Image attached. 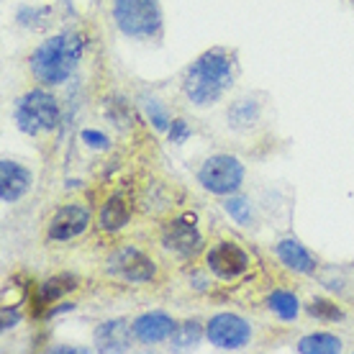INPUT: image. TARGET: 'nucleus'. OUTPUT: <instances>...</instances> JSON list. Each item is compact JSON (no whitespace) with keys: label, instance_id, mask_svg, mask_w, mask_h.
I'll return each instance as SVG.
<instances>
[{"label":"nucleus","instance_id":"1","mask_svg":"<svg viewBox=\"0 0 354 354\" xmlns=\"http://www.w3.org/2000/svg\"><path fill=\"white\" fill-rule=\"evenodd\" d=\"M236 72H239L236 57L221 46H213L187 64L180 80V90L190 106L211 108L234 88Z\"/></svg>","mask_w":354,"mask_h":354},{"label":"nucleus","instance_id":"2","mask_svg":"<svg viewBox=\"0 0 354 354\" xmlns=\"http://www.w3.org/2000/svg\"><path fill=\"white\" fill-rule=\"evenodd\" d=\"M88 49V36L80 31H62L46 36L28 57V70L44 88H57L67 82L80 67Z\"/></svg>","mask_w":354,"mask_h":354},{"label":"nucleus","instance_id":"3","mask_svg":"<svg viewBox=\"0 0 354 354\" xmlns=\"http://www.w3.org/2000/svg\"><path fill=\"white\" fill-rule=\"evenodd\" d=\"M111 16L126 39L149 41L160 39L165 31L160 0H111Z\"/></svg>","mask_w":354,"mask_h":354},{"label":"nucleus","instance_id":"4","mask_svg":"<svg viewBox=\"0 0 354 354\" xmlns=\"http://www.w3.org/2000/svg\"><path fill=\"white\" fill-rule=\"evenodd\" d=\"M62 118V108L59 100L54 97V93L44 88H31L24 95H18L13 103V121L16 129L26 136H41L49 133L59 126Z\"/></svg>","mask_w":354,"mask_h":354},{"label":"nucleus","instance_id":"5","mask_svg":"<svg viewBox=\"0 0 354 354\" xmlns=\"http://www.w3.org/2000/svg\"><path fill=\"white\" fill-rule=\"evenodd\" d=\"M198 183L205 193L211 195H234L244 187V177H247V169L241 165L239 157L234 154H226V151H218V154H211L201 162V167L195 172Z\"/></svg>","mask_w":354,"mask_h":354},{"label":"nucleus","instance_id":"6","mask_svg":"<svg viewBox=\"0 0 354 354\" xmlns=\"http://www.w3.org/2000/svg\"><path fill=\"white\" fill-rule=\"evenodd\" d=\"M106 272L115 280H121V283H129V285H149L157 280V274H160V267L157 262L142 252L139 247H133V244H126V247H118L106 259Z\"/></svg>","mask_w":354,"mask_h":354},{"label":"nucleus","instance_id":"7","mask_svg":"<svg viewBox=\"0 0 354 354\" xmlns=\"http://www.w3.org/2000/svg\"><path fill=\"white\" fill-rule=\"evenodd\" d=\"M160 239L162 247L180 259H195L205 247L203 231L198 229V218L193 213H183L162 223Z\"/></svg>","mask_w":354,"mask_h":354},{"label":"nucleus","instance_id":"8","mask_svg":"<svg viewBox=\"0 0 354 354\" xmlns=\"http://www.w3.org/2000/svg\"><path fill=\"white\" fill-rule=\"evenodd\" d=\"M254 337V326L239 313H216L205 321V339L221 352H241Z\"/></svg>","mask_w":354,"mask_h":354},{"label":"nucleus","instance_id":"9","mask_svg":"<svg viewBox=\"0 0 354 354\" xmlns=\"http://www.w3.org/2000/svg\"><path fill=\"white\" fill-rule=\"evenodd\" d=\"M249 267H252V259L236 241L221 239L205 249V270L218 280L234 283L249 272Z\"/></svg>","mask_w":354,"mask_h":354},{"label":"nucleus","instance_id":"10","mask_svg":"<svg viewBox=\"0 0 354 354\" xmlns=\"http://www.w3.org/2000/svg\"><path fill=\"white\" fill-rule=\"evenodd\" d=\"M93 223V213L82 203H64L52 213L46 223V239L49 241H72L82 236Z\"/></svg>","mask_w":354,"mask_h":354},{"label":"nucleus","instance_id":"11","mask_svg":"<svg viewBox=\"0 0 354 354\" xmlns=\"http://www.w3.org/2000/svg\"><path fill=\"white\" fill-rule=\"evenodd\" d=\"M177 321L169 316L167 310H144L131 321L133 339L144 346H154L162 342H169L172 331H175Z\"/></svg>","mask_w":354,"mask_h":354},{"label":"nucleus","instance_id":"12","mask_svg":"<svg viewBox=\"0 0 354 354\" xmlns=\"http://www.w3.org/2000/svg\"><path fill=\"white\" fill-rule=\"evenodd\" d=\"M136 342L131 331V321L126 319H108L100 321L93 331V346L100 354H124Z\"/></svg>","mask_w":354,"mask_h":354},{"label":"nucleus","instance_id":"13","mask_svg":"<svg viewBox=\"0 0 354 354\" xmlns=\"http://www.w3.org/2000/svg\"><path fill=\"white\" fill-rule=\"evenodd\" d=\"M34 187V172L16 160H0V201L6 205L18 203Z\"/></svg>","mask_w":354,"mask_h":354},{"label":"nucleus","instance_id":"14","mask_svg":"<svg viewBox=\"0 0 354 354\" xmlns=\"http://www.w3.org/2000/svg\"><path fill=\"white\" fill-rule=\"evenodd\" d=\"M274 257L280 259V265L285 270H290L295 274H316L319 270V259L310 254V249L295 236H285L272 247Z\"/></svg>","mask_w":354,"mask_h":354},{"label":"nucleus","instance_id":"15","mask_svg":"<svg viewBox=\"0 0 354 354\" xmlns=\"http://www.w3.org/2000/svg\"><path fill=\"white\" fill-rule=\"evenodd\" d=\"M262 121V100L257 95H239L234 97L226 108V124L231 131H254Z\"/></svg>","mask_w":354,"mask_h":354},{"label":"nucleus","instance_id":"16","mask_svg":"<svg viewBox=\"0 0 354 354\" xmlns=\"http://www.w3.org/2000/svg\"><path fill=\"white\" fill-rule=\"evenodd\" d=\"M131 221V203L124 193H113L97 211V229L106 234H115Z\"/></svg>","mask_w":354,"mask_h":354},{"label":"nucleus","instance_id":"17","mask_svg":"<svg viewBox=\"0 0 354 354\" xmlns=\"http://www.w3.org/2000/svg\"><path fill=\"white\" fill-rule=\"evenodd\" d=\"M80 288V280L70 272H59L46 277L44 283L39 285V292H36V308L49 310L57 301H62L64 295H70Z\"/></svg>","mask_w":354,"mask_h":354},{"label":"nucleus","instance_id":"18","mask_svg":"<svg viewBox=\"0 0 354 354\" xmlns=\"http://www.w3.org/2000/svg\"><path fill=\"white\" fill-rule=\"evenodd\" d=\"M205 339V324L198 319H185L180 321L169 337V349L172 352H193L201 346Z\"/></svg>","mask_w":354,"mask_h":354},{"label":"nucleus","instance_id":"19","mask_svg":"<svg viewBox=\"0 0 354 354\" xmlns=\"http://www.w3.org/2000/svg\"><path fill=\"white\" fill-rule=\"evenodd\" d=\"M344 349L342 339L337 334H328V331H313V334H306V337L298 339L295 344V352L301 354H339Z\"/></svg>","mask_w":354,"mask_h":354},{"label":"nucleus","instance_id":"20","mask_svg":"<svg viewBox=\"0 0 354 354\" xmlns=\"http://www.w3.org/2000/svg\"><path fill=\"white\" fill-rule=\"evenodd\" d=\"M139 106H142L144 118L149 121L154 131L167 133L169 124H172V113H169V108L165 106L162 97L151 95V93H142V95H139Z\"/></svg>","mask_w":354,"mask_h":354},{"label":"nucleus","instance_id":"21","mask_svg":"<svg viewBox=\"0 0 354 354\" xmlns=\"http://www.w3.org/2000/svg\"><path fill=\"white\" fill-rule=\"evenodd\" d=\"M223 211L229 213V218L241 229H252L257 223V211H254V203L249 201L247 195L234 193L223 198Z\"/></svg>","mask_w":354,"mask_h":354},{"label":"nucleus","instance_id":"22","mask_svg":"<svg viewBox=\"0 0 354 354\" xmlns=\"http://www.w3.org/2000/svg\"><path fill=\"white\" fill-rule=\"evenodd\" d=\"M267 308L272 310L274 316L280 321H295L298 316H301V301H298V295L290 290H272L270 295H267Z\"/></svg>","mask_w":354,"mask_h":354},{"label":"nucleus","instance_id":"23","mask_svg":"<svg viewBox=\"0 0 354 354\" xmlns=\"http://www.w3.org/2000/svg\"><path fill=\"white\" fill-rule=\"evenodd\" d=\"M54 21V10L49 6H21L16 10V24L26 31H46Z\"/></svg>","mask_w":354,"mask_h":354},{"label":"nucleus","instance_id":"24","mask_svg":"<svg viewBox=\"0 0 354 354\" xmlns=\"http://www.w3.org/2000/svg\"><path fill=\"white\" fill-rule=\"evenodd\" d=\"M303 310L308 313L310 319L321 321V324H339V321L346 319L344 308L339 306L337 301H331V298H324V295H316V298H310Z\"/></svg>","mask_w":354,"mask_h":354},{"label":"nucleus","instance_id":"25","mask_svg":"<svg viewBox=\"0 0 354 354\" xmlns=\"http://www.w3.org/2000/svg\"><path fill=\"white\" fill-rule=\"evenodd\" d=\"M80 142L88 147L90 151H108L111 149V136L100 129H82Z\"/></svg>","mask_w":354,"mask_h":354},{"label":"nucleus","instance_id":"26","mask_svg":"<svg viewBox=\"0 0 354 354\" xmlns=\"http://www.w3.org/2000/svg\"><path fill=\"white\" fill-rule=\"evenodd\" d=\"M190 136H193V126H190V121L183 118V115L172 118V124H169V129H167V142L180 147V144H185Z\"/></svg>","mask_w":354,"mask_h":354},{"label":"nucleus","instance_id":"27","mask_svg":"<svg viewBox=\"0 0 354 354\" xmlns=\"http://www.w3.org/2000/svg\"><path fill=\"white\" fill-rule=\"evenodd\" d=\"M21 310L16 308V306H3V321H0V326H3V331H10V328H16L18 324H21Z\"/></svg>","mask_w":354,"mask_h":354},{"label":"nucleus","instance_id":"28","mask_svg":"<svg viewBox=\"0 0 354 354\" xmlns=\"http://www.w3.org/2000/svg\"><path fill=\"white\" fill-rule=\"evenodd\" d=\"M211 274V272H208ZM208 274H201V272H193L190 274V288H195L198 292H205L211 288V280H208Z\"/></svg>","mask_w":354,"mask_h":354},{"label":"nucleus","instance_id":"29","mask_svg":"<svg viewBox=\"0 0 354 354\" xmlns=\"http://www.w3.org/2000/svg\"><path fill=\"white\" fill-rule=\"evenodd\" d=\"M49 352L52 354H85V352H90V349L75 346V344H54V346H49Z\"/></svg>","mask_w":354,"mask_h":354},{"label":"nucleus","instance_id":"30","mask_svg":"<svg viewBox=\"0 0 354 354\" xmlns=\"http://www.w3.org/2000/svg\"><path fill=\"white\" fill-rule=\"evenodd\" d=\"M67 310H75V303H59L57 308H49V310H46V316L52 319V316H59V313H67Z\"/></svg>","mask_w":354,"mask_h":354}]
</instances>
